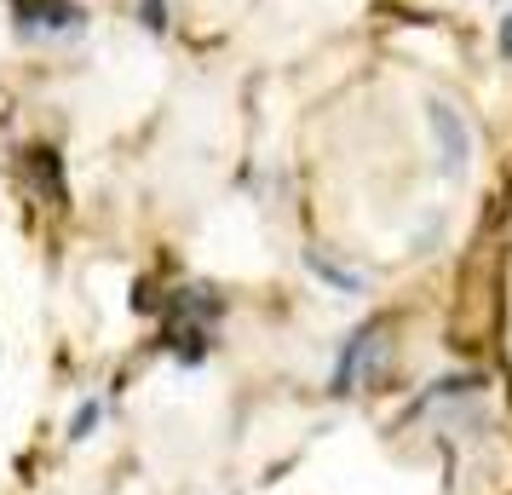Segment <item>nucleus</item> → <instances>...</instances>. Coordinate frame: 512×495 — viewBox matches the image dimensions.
I'll return each mask as SVG.
<instances>
[{
	"mask_svg": "<svg viewBox=\"0 0 512 495\" xmlns=\"http://www.w3.org/2000/svg\"><path fill=\"white\" fill-rule=\"evenodd\" d=\"M380 346H386L380 323H363V329H351L346 340H340V357H334L328 392H334V398H351L363 380H374V369H380Z\"/></svg>",
	"mask_w": 512,
	"mask_h": 495,
	"instance_id": "obj_1",
	"label": "nucleus"
},
{
	"mask_svg": "<svg viewBox=\"0 0 512 495\" xmlns=\"http://www.w3.org/2000/svg\"><path fill=\"white\" fill-rule=\"evenodd\" d=\"M12 12H18L24 41H64V35L87 29V12L75 0H12Z\"/></svg>",
	"mask_w": 512,
	"mask_h": 495,
	"instance_id": "obj_2",
	"label": "nucleus"
},
{
	"mask_svg": "<svg viewBox=\"0 0 512 495\" xmlns=\"http://www.w3.org/2000/svg\"><path fill=\"white\" fill-rule=\"evenodd\" d=\"M426 127H432V139H438L443 173H449V179H466V167H472V127H466V116L449 98H426Z\"/></svg>",
	"mask_w": 512,
	"mask_h": 495,
	"instance_id": "obj_3",
	"label": "nucleus"
},
{
	"mask_svg": "<svg viewBox=\"0 0 512 495\" xmlns=\"http://www.w3.org/2000/svg\"><path fill=\"white\" fill-rule=\"evenodd\" d=\"M305 271H311L323 288H334V294H363V271L340 265L334 254H323V248H305Z\"/></svg>",
	"mask_w": 512,
	"mask_h": 495,
	"instance_id": "obj_4",
	"label": "nucleus"
},
{
	"mask_svg": "<svg viewBox=\"0 0 512 495\" xmlns=\"http://www.w3.org/2000/svg\"><path fill=\"white\" fill-rule=\"evenodd\" d=\"M93 426H104V398H87L81 409H75L70 438H93Z\"/></svg>",
	"mask_w": 512,
	"mask_h": 495,
	"instance_id": "obj_5",
	"label": "nucleus"
},
{
	"mask_svg": "<svg viewBox=\"0 0 512 495\" xmlns=\"http://www.w3.org/2000/svg\"><path fill=\"white\" fill-rule=\"evenodd\" d=\"M139 24H150L156 35L167 29V0H139Z\"/></svg>",
	"mask_w": 512,
	"mask_h": 495,
	"instance_id": "obj_6",
	"label": "nucleus"
},
{
	"mask_svg": "<svg viewBox=\"0 0 512 495\" xmlns=\"http://www.w3.org/2000/svg\"><path fill=\"white\" fill-rule=\"evenodd\" d=\"M495 52H501V58L512 64V12L501 18V29H495Z\"/></svg>",
	"mask_w": 512,
	"mask_h": 495,
	"instance_id": "obj_7",
	"label": "nucleus"
}]
</instances>
